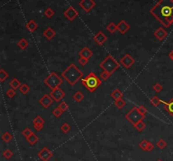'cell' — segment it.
<instances>
[{
  "label": "cell",
  "mask_w": 173,
  "mask_h": 161,
  "mask_svg": "<svg viewBox=\"0 0 173 161\" xmlns=\"http://www.w3.org/2000/svg\"><path fill=\"white\" fill-rule=\"evenodd\" d=\"M150 13L164 27H169L173 23V0H159Z\"/></svg>",
  "instance_id": "1"
},
{
  "label": "cell",
  "mask_w": 173,
  "mask_h": 161,
  "mask_svg": "<svg viewBox=\"0 0 173 161\" xmlns=\"http://www.w3.org/2000/svg\"><path fill=\"white\" fill-rule=\"evenodd\" d=\"M84 72H82L79 68L74 65V63H71L69 66L62 72V77L68 81V83L70 85H74L78 81L82 78Z\"/></svg>",
  "instance_id": "2"
},
{
  "label": "cell",
  "mask_w": 173,
  "mask_h": 161,
  "mask_svg": "<svg viewBox=\"0 0 173 161\" xmlns=\"http://www.w3.org/2000/svg\"><path fill=\"white\" fill-rule=\"evenodd\" d=\"M102 79H100L93 72H90L86 77L81 79V83L90 92H94L102 84Z\"/></svg>",
  "instance_id": "3"
},
{
  "label": "cell",
  "mask_w": 173,
  "mask_h": 161,
  "mask_svg": "<svg viewBox=\"0 0 173 161\" xmlns=\"http://www.w3.org/2000/svg\"><path fill=\"white\" fill-rule=\"evenodd\" d=\"M100 67L102 68L104 71H106L111 74H112L120 67V64L115 60V58L111 55H108L100 63Z\"/></svg>",
  "instance_id": "4"
},
{
  "label": "cell",
  "mask_w": 173,
  "mask_h": 161,
  "mask_svg": "<svg viewBox=\"0 0 173 161\" xmlns=\"http://www.w3.org/2000/svg\"><path fill=\"white\" fill-rule=\"evenodd\" d=\"M63 79L56 72H52L47 78L44 79V84L48 88L53 90L59 87V85L63 83Z\"/></svg>",
  "instance_id": "5"
},
{
  "label": "cell",
  "mask_w": 173,
  "mask_h": 161,
  "mask_svg": "<svg viewBox=\"0 0 173 161\" xmlns=\"http://www.w3.org/2000/svg\"><path fill=\"white\" fill-rule=\"evenodd\" d=\"M145 117V116L142 115L141 113L139 112V109L137 106H134L132 108V110L125 115V118L128 121H130L133 125L137 123L138 121H141Z\"/></svg>",
  "instance_id": "6"
},
{
  "label": "cell",
  "mask_w": 173,
  "mask_h": 161,
  "mask_svg": "<svg viewBox=\"0 0 173 161\" xmlns=\"http://www.w3.org/2000/svg\"><path fill=\"white\" fill-rule=\"evenodd\" d=\"M134 62L135 61H134V57L131 56L130 54H128V53L125 54L120 60V63L123 65L124 68H131L132 65L134 63Z\"/></svg>",
  "instance_id": "7"
},
{
  "label": "cell",
  "mask_w": 173,
  "mask_h": 161,
  "mask_svg": "<svg viewBox=\"0 0 173 161\" xmlns=\"http://www.w3.org/2000/svg\"><path fill=\"white\" fill-rule=\"evenodd\" d=\"M64 16L66 17L69 21H73L74 20V19L79 15V12L72 6H69V8H67L64 13H63Z\"/></svg>",
  "instance_id": "8"
},
{
  "label": "cell",
  "mask_w": 173,
  "mask_h": 161,
  "mask_svg": "<svg viewBox=\"0 0 173 161\" xmlns=\"http://www.w3.org/2000/svg\"><path fill=\"white\" fill-rule=\"evenodd\" d=\"M79 5L85 12L89 13L95 6V2L94 0H81L79 3Z\"/></svg>",
  "instance_id": "9"
},
{
  "label": "cell",
  "mask_w": 173,
  "mask_h": 161,
  "mask_svg": "<svg viewBox=\"0 0 173 161\" xmlns=\"http://www.w3.org/2000/svg\"><path fill=\"white\" fill-rule=\"evenodd\" d=\"M50 95H51V97H52L55 101L59 102L62 99H63V98L65 97V93H64V91H63V89H60V88L58 87V88H57V89L52 90L51 93H50Z\"/></svg>",
  "instance_id": "10"
},
{
  "label": "cell",
  "mask_w": 173,
  "mask_h": 161,
  "mask_svg": "<svg viewBox=\"0 0 173 161\" xmlns=\"http://www.w3.org/2000/svg\"><path fill=\"white\" fill-rule=\"evenodd\" d=\"M38 157L41 160L48 161L53 157V152L50 151L47 147H45L38 153Z\"/></svg>",
  "instance_id": "11"
},
{
  "label": "cell",
  "mask_w": 173,
  "mask_h": 161,
  "mask_svg": "<svg viewBox=\"0 0 173 161\" xmlns=\"http://www.w3.org/2000/svg\"><path fill=\"white\" fill-rule=\"evenodd\" d=\"M39 102H40V104L42 105L44 108H48L50 105L53 104V99L51 97L50 95H47V94H46V95H44L40 99Z\"/></svg>",
  "instance_id": "12"
},
{
  "label": "cell",
  "mask_w": 173,
  "mask_h": 161,
  "mask_svg": "<svg viewBox=\"0 0 173 161\" xmlns=\"http://www.w3.org/2000/svg\"><path fill=\"white\" fill-rule=\"evenodd\" d=\"M93 40H94L98 45L102 46V45H103V44L106 42V40H107V37H106V36L102 31H99V32H97L95 35L94 37H93Z\"/></svg>",
  "instance_id": "13"
},
{
  "label": "cell",
  "mask_w": 173,
  "mask_h": 161,
  "mask_svg": "<svg viewBox=\"0 0 173 161\" xmlns=\"http://www.w3.org/2000/svg\"><path fill=\"white\" fill-rule=\"evenodd\" d=\"M117 27H118V31L121 33L122 35H124V34L130 29V25L127 24L124 20H122L117 24Z\"/></svg>",
  "instance_id": "14"
},
{
  "label": "cell",
  "mask_w": 173,
  "mask_h": 161,
  "mask_svg": "<svg viewBox=\"0 0 173 161\" xmlns=\"http://www.w3.org/2000/svg\"><path fill=\"white\" fill-rule=\"evenodd\" d=\"M154 36L157 38L159 40H162L167 36V32L162 27H159L157 30L154 32Z\"/></svg>",
  "instance_id": "15"
},
{
  "label": "cell",
  "mask_w": 173,
  "mask_h": 161,
  "mask_svg": "<svg viewBox=\"0 0 173 161\" xmlns=\"http://www.w3.org/2000/svg\"><path fill=\"white\" fill-rule=\"evenodd\" d=\"M79 56H82V57H85L87 59H90L92 55H93V52L88 48L87 47H85L84 48L82 49L80 52H79Z\"/></svg>",
  "instance_id": "16"
},
{
  "label": "cell",
  "mask_w": 173,
  "mask_h": 161,
  "mask_svg": "<svg viewBox=\"0 0 173 161\" xmlns=\"http://www.w3.org/2000/svg\"><path fill=\"white\" fill-rule=\"evenodd\" d=\"M43 36L47 38V40H52L54 36H56V32L51 28V27H48L47 29L45 30V31L43 32Z\"/></svg>",
  "instance_id": "17"
},
{
  "label": "cell",
  "mask_w": 173,
  "mask_h": 161,
  "mask_svg": "<svg viewBox=\"0 0 173 161\" xmlns=\"http://www.w3.org/2000/svg\"><path fill=\"white\" fill-rule=\"evenodd\" d=\"M164 108H165V111L173 117V97L169 100V102H165V101Z\"/></svg>",
  "instance_id": "18"
},
{
  "label": "cell",
  "mask_w": 173,
  "mask_h": 161,
  "mask_svg": "<svg viewBox=\"0 0 173 161\" xmlns=\"http://www.w3.org/2000/svg\"><path fill=\"white\" fill-rule=\"evenodd\" d=\"M38 28V24H36L34 20H29L28 23L26 24V29L30 31V32H34L35 31H36Z\"/></svg>",
  "instance_id": "19"
},
{
  "label": "cell",
  "mask_w": 173,
  "mask_h": 161,
  "mask_svg": "<svg viewBox=\"0 0 173 161\" xmlns=\"http://www.w3.org/2000/svg\"><path fill=\"white\" fill-rule=\"evenodd\" d=\"M111 96L115 100H119V99H122L123 96V94L122 91H120L119 89H116L111 92Z\"/></svg>",
  "instance_id": "20"
},
{
  "label": "cell",
  "mask_w": 173,
  "mask_h": 161,
  "mask_svg": "<svg viewBox=\"0 0 173 161\" xmlns=\"http://www.w3.org/2000/svg\"><path fill=\"white\" fill-rule=\"evenodd\" d=\"M17 46H18V47H19L20 49H21V50H25V49H26L27 47H28V46H29V42H28V40H26V39H25V38H21L20 40L18 41Z\"/></svg>",
  "instance_id": "21"
},
{
  "label": "cell",
  "mask_w": 173,
  "mask_h": 161,
  "mask_svg": "<svg viewBox=\"0 0 173 161\" xmlns=\"http://www.w3.org/2000/svg\"><path fill=\"white\" fill-rule=\"evenodd\" d=\"M73 99H74L76 102H81V101L85 99V95H84L81 91H76V92L73 95Z\"/></svg>",
  "instance_id": "22"
},
{
  "label": "cell",
  "mask_w": 173,
  "mask_h": 161,
  "mask_svg": "<svg viewBox=\"0 0 173 161\" xmlns=\"http://www.w3.org/2000/svg\"><path fill=\"white\" fill-rule=\"evenodd\" d=\"M9 86L14 89H20V87L21 86V84H20V81L18 79H13L12 80L9 82Z\"/></svg>",
  "instance_id": "23"
},
{
  "label": "cell",
  "mask_w": 173,
  "mask_h": 161,
  "mask_svg": "<svg viewBox=\"0 0 173 161\" xmlns=\"http://www.w3.org/2000/svg\"><path fill=\"white\" fill-rule=\"evenodd\" d=\"M150 103L154 106H158L160 104H164L165 101L160 100V99H159L156 95H155V96H153L150 99Z\"/></svg>",
  "instance_id": "24"
},
{
  "label": "cell",
  "mask_w": 173,
  "mask_h": 161,
  "mask_svg": "<svg viewBox=\"0 0 173 161\" xmlns=\"http://www.w3.org/2000/svg\"><path fill=\"white\" fill-rule=\"evenodd\" d=\"M38 139H39V137H37V135H36V134H35V133H32L30 137L26 138V140L29 142V144H30L31 145L36 144V142L38 141Z\"/></svg>",
  "instance_id": "25"
},
{
  "label": "cell",
  "mask_w": 173,
  "mask_h": 161,
  "mask_svg": "<svg viewBox=\"0 0 173 161\" xmlns=\"http://www.w3.org/2000/svg\"><path fill=\"white\" fill-rule=\"evenodd\" d=\"M134 128L137 129L138 131H139V132H142L144 129L145 128V127H146V124L143 121V120H141V121H138L137 123H135V124H134Z\"/></svg>",
  "instance_id": "26"
},
{
  "label": "cell",
  "mask_w": 173,
  "mask_h": 161,
  "mask_svg": "<svg viewBox=\"0 0 173 161\" xmlns=\"http://www.w3.org/2000/svg\"><path fill=\"white\" fill-rule=\"evenodd\" d=\"M20 93H22L23 95H26L30 90H31V88H30V86L28 85V84H21V86L20 87Z\"/></svg>",
  "instance_id": "27"
},
{
  "label": "cell",
  "mask_w": 173,
  "mask_h": 161,
  "mask_svg": "<svg viewBox=\"0 0 173 161\" xmlns=\"http://www.w3.org/2000/svg\"><path fill=\"white\" fill-rule=\"evenodd\" d=\"M150 142L149 141H147L146 139H143L141 142L139 143V148H141L142 150H144V151H147V148H148V146L150 144Z\"/></svg>",
  "instance_id": "28"
},
{
  "label": "cell",
  "mask_w": 173,
  "mask_h": 161,
  "mask_svg": "<svg viewBox=\"0 0 173 161\" xmlns=\"http://www.w3.org/2000/svg\"><path fill=\"white\" fill-rule=\"evenodd\" d=\"M126 105V101L122 98V99H119V100H115V105L118 107V109H122L123 108L124 106Z\"/></svg>",
  "instance_id": "29"
},
{
  "label": "cell",
  "mask_w": 173,
  "mask_h": 161,
  "mask_svg": "<svg viewBox=\"0 0 173 161\" xmlns=\"http://www.w3.org/2000/svg\"><path fill=\"white\" fill-rule=\"evenodd\" d=\"M106 30H107V31H108L110 33H111V34L115 33V31L118 30L117 24H115L113 22H111L110 24L106 26Z\"/></svg>",
  "instance_id": "30"
},
{
  "label": "cell",
  "mask_w": 173,
  "mask_h": 161,
  "mask_svg": "<svg viewBox=\"0 0 173 161\" xmlns=\"http://www.w3.org/2000/svg\"><path fill=\"white\" fill-rule=\"evenodd\" d=\"M8 77V73L6 71H4V68L0 69V81L4 82V80Z\"/></svg>",
  "instance_id": "31"
},
{
  "label": "cell",
  "mask_w": 173,
  "mask_h": 161,
  "mask_svg": "<svg viewBox=\"0 0 173 161\" xmlns=\"http://www.w3.org/2000/svg\"><path fill=\"white\" fill-rule=\"evenodd\" d=\"M2 139H3L4 142H6V143L10 142V141L12 140V135H11V133H9L8 132H4V133L2 135Z\"/></svg>",
  "instance_id": "32"
},
{
  "label": "cell",
  "mask_w": 173,
  "mask_h": 161,
  "mask_svg": "<svg viewBox=\"0 0 173 161\" xmlns=\"http://www.w3.org/2000/svg\"><path fill=\"white\" fill-rule=\"evenodd\" d=\"M60 129L63 131L64 133H68L71 130V126L69 124H68L67 122H64L63 125L60 127Z\"/></svg>",
  "instance_id": "33"
},
{
  "label": "cell",
  "mask_w": 173,
  "mask_h": 161,
  "mask_svg": "<svg viewBox=\"0 0 173 161\" xmlns=\"http://www.w3.org/2000/svg\"><path fill=\"white\" fill-rule=\"evenodd\" d=\"M32 131L31 129L29 128H25L23 130V132H22V135H23L24 137H25V138H27V137H29L31 135H32Z\"/></svg>",
  "instance_id": "34"
},
{
  "label": "cell",
  "mask_w": 173,
  "mask_h": 161,
  "mask_svg": "<svg viewBox=\"0 0 173 161\" xmlns=\"http://www.w3.org/2000/svg\"><path fill=\"white\" fill-rule=\"evenodd\" d=\"M52 113H53V115L55 117H59V116H61L63 115V112L61 111V110H60V108L57 106V108H55V109L53 111V112Z\"/></svg>",
  "instance_id": "35"
},
{
  "label": "cell",
  "mask_w": 173,
  "mask_h": 161,
  "mask_svg": "<svg viewBox=\"0 0 173 161\" xmlns=\"http://www.w3.org/2000/svg\"><path fill=\"white\" fill-rule=\"evenodd\" d=\"M166 145H167V144L164 139H160L157 142V147L160 149H164L166 147Z\"/></svg>",
  "instance_id": "36"
},
{
  "label": "cell",
  "mask_w": 173,
  "mask_h": 161,
  "mask_svg": "<svg viewBox=\"0 0 173 161\" xmlns=\"http://www.w3.org/2000/svg\"><path fill=\"white\" fill-rule=\"evenodd\" d=\"M58 107L60 108V110L64 112H66L68 109H69V105L65 102V101H62L59 105H58Z\"/></svg>",
  "instance_id": "37"
},
{
  "label": "cell",
  "mask_w": 173,
  "mask_h": 161,
  "mask_svg": "<svg viewBox=\"0 0 173 161\" xmlns=\"http://www.w3.org/2000/svg\"><path fill=\"white\" fill-rule=\"evenodd\" d=\"M3 155H4V157L5 159L9 160V159L13 156V153L11 152V150H10V149L7 148V149H6V150H4V152L3 153Z\"/></svg>",
  "instance_id": "38"
},
{
  "label": "cell",
  "mask_w": 173,
  "mask_h": 161,
  "mask_svg": "<svg viewBox=\"0 0 173 161\" xmlns=\"http://www.w3.org/2000/svg\"><path fill=\"white\" fill-rule=\"evenodd\" d=\"M36 123H41V124H44L45 123V120L41 117L40 116H36L34 119H33V124H36Z\"/></svg>",
  "instance_id": "39"
},
{
  "label": "cell",
  "mask_w": 173,
  "mask_h": 161,
  "mask_svg": "<svg viewBox=\"0 0 173 161\" xmlns=\"http://www.w3.org/2000/svg\"><path fill=\"white\" fill-rule=\"evenodd\" d=\"M44 14H45V15H46L47 18H52V17L53 16V15H54V11H53L51 8H48L47 9L45 10Z\"/></svg>",
  "instance_id": "40"
},
{
  "label": "cell",
  "mask_w": 173,
  "mask_h": 161,
  "mask_svg": "<svg viewBox=\"0 0 173 161\" xmlns=\"http://www.w3.org/2000/svg\"><path fill=\"white\" fill-rule=\"evenodd\" d=\"M153 89L156 92V93H160L162 89H163V86L160 84H159V83H156L155 85H154V87H153Z\"/></svg>",
  "instance_id": "41"
},
{
  "label": "cell",
  "mask_w": 173,
  "mask_h": 161,
  "mask_svg": "<svg viewBox=\"0 0 173 161\" xmlns=\"http://www.w3.org/2000/svg\"><path fill=\"white\" fill-rule=\"evenodd\" d=\"M6 95H8V97H9V98H13V97L15 96V95H16L15 89L10 88V89L7 90V92H6Z\"/></svg>",
  "instance_id": "42"
},
{
  "label": "cell",
  "mask_w": 173,
  "mask_h": 161,
  "mask_svg": "<svg viewBox=\"0 0 173 161\" xmlns=\"http://www.w3.org/2000/svg\"><path fill=\"white\" fill-rule=\"evenodd\" d=\"M111 75V74L109 73L108 72H106V71H103V72L101 73V78L103 80H106V79H108L110 78Z\"/></svg>",
  "instance_id": "43"
},
{
  "label": "cell",
  "mask_w": 173,
  "mask_h": 161,
  "mask_svg": "<svg viewBox=\"0 0 173 161\" xmlns=\"http://www.w3.org/2000/svg\"><path fill=\"white\" fill-rule=\"evenodd\" d=\"M88 62H89V59H87L85 57H82V56H80L79 59V63L81 66H85V65L88 63Z\"/></svg>",
  "instance_id": "44"
},
{
  "label": "cell",
  "mask_w": 173,
  "mask_h": 161,
  "mask_svg": "<svg viewBox=\"0 0 173 161\" xmlns=\"http://www.w3.org/2000/svg\"><path fill=\"white\" fill-rule=\"evenodd\" d=\"M138 109H139V112L141 113L142 115H144V116H145V114L147 113V109L145 108L144 105H140L139 107H138Z\"/></svg>",
  "instance_id": "45"
},
{
  "label": "cell",
  "mask_w": 173,
  "mask_h": 161,
  "mask_svg": "<svg viewBox=\"0 0 173 161\" xmlns=\"http://www.w3.org/2000/svg\"><path fill=\"white\" fill-rule=\"evenodd\" d=\"M33 125H34V128L38 132L43 128V126H44V124H41V123H36V124H33Z\"/></svg>",
  "instance_id": "46"
},
{
  "label": "cell",
  "mask_w": 173,
  "mask_h": 161,
  "mask_svg": "<svg viewBox=\"0 0 173 161\" xmlns=\"http://www.w3.org/2000/svg\"><path fill=\"white\" fill-rule=\"evenodd\" d=\"M153 148H154V144H153L152 143H150V144H149V146H148V148H147V151L150 152V151H152V150H153Z\"/></svg>",
  "instance_id": "47"
},
{
  "label": "cell",
  "mask_w": 173,
  "mask_h": 161,
  "mask_svg": "<svg viewBox=\"0 0 173 161\" xmlns=\"http://www.w3.org/2000/svg\"><path fill=\"white\" fill-rule=\"evenodd\" d=\"M169 57H170V59L173 62V50L169 53Z\"/></svg>",
  "instance_id": "48"
},
{
  "label": "cell",
  "mask_w": 173,
  "mask_h": 161,
  "mask_svg": "<svg viewBox=\"0 0 173 161\" xmlns=\"http://www.w3.org/2000/svg\"><path fill=\"white\" fill-rule=\"evenodd\" d=\"M157 161H163V160H158Z\"/></svg>",
  "instance_id": "49"
},
{
  "label": "cell",
  "mask_w": 173,
  "mask_h": 161,
  "mask_svg": "<svg viewBox=\"0 0 173 161\" xmlns=\"http://www.w3.org/2000/svg\"><path fill=\"white\" fill-rule=\"evenodd\" d=\"M56 161H57V160H56Z\"/></svg>",
  "instance_id": "50"
}]
</instances>
